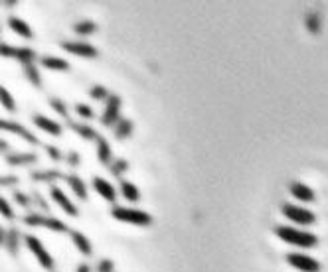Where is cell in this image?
<instances>
[{"instance_id": "obj_1", "label": "cell", "mask_w": 328, "mask_h": 272, "mask_svg": "<svg viewBox=\"0 0 328 272\" xmlns=\"http://www.w3.org/2000/svg\"><path fill=\"white\" fill-rule=\"evenodd\" d=\"M277 237L281 241L289 242V244H295V247H300V249H313L318 244V239L313 233H307V231H298V229H293V227H277L275 229Z\"/></svg>"}, {"instance_id": "obj_2", "label": "cell", "mask_w": 328, "mask_h": 272, "mask_svg": "<svg viewBox=\"0 0 328 272\" xmlns=\"http://www.w3.org/2000/svg\"><path fill=\"white\" fill-rule=\"evenodd\" d=\"M111 215L119 221L125 223H133V225H150L152 223V217L147 211H140V209H127V207H113Z\"/></svg>"}, {"instance_id": "obj_3", "label": "cell", "mask_w": 328, "mask_h": 272, "mask_svg": "<svg viewBox=\"0 0 328 272\" xmlns=\"http://www.w3.org/2000/svg\"><path fill=\"white\" fill-rule=\"evenodd\" d=\"M24 241H26L28 249L34 253V257L40 260V264L44 266L45 270H52V268H54V258L50 257V253L44 249V244L40 242V239H38V237H32V235H26Z\"/></svg>"}, {"instance_id": "obj_4", "label": "cell", "mask_w": 328, "mask_h": 272, "mask_svg": "<svg viewBox=\"0 0 328 272\" xmlns=\"http://www.w3.org/2000/svg\"><path fill=\"white\" fill-rule=\"evenodd\" d=\"M283 215L287 219H291V221H295L298 225H311L314 223V213L309 211V209H304V207H298V205H291V203H285L283 205Z\"/></svg>"}, {"instance_id": "obj_5", "label": "cell", "mask_w": 328, "mask_h": 272, "mask_svg": "<svg viewBox=\"0 0 328 272\" xmlns=\"http://www.w3.org/2000/svg\"><path fill=\"white\" fill-rule=\"evenodd\" d=\"M24 223L28 227H45V229H54V231H60V233H65V231H67L65 223H61L60 219L44 217V215H38V213L26 215V217H24Z\"/></svg>"}, {"instance_id": "obj_6", "label": "cell", "mask_w": 328, "mask_h": 272, "mask_svg": "<svg viewBox=\"0 0 328 272\" xmlns=\"http://www.w3.org/2000/svg\"><path fill=\"white\" fill-rule=\"evenodd\" d=\"M289 264L298 268L300 272H320V262L313 257H307V255H300V253H291L289 257Z\"/></svg>"}, {"instance_id": "obj_7", "label": "cell", "mask_w": 328, "mask_h": 272, "mask_svg": "<svg viewBox=\"0 0 328 272\" xmlns=\"http://www.w3.org/2000/svg\"><path fill=\"white\" fill-rule=\"evenodd\" d=\"M119 111H121V97L119 95H111L107 99V105H105V111L101 115V122L103 126H113L121 121L119 119Z\"/></svg>"}, {"instance_id": "obj_8", "label": "cell", "mask_w": 328, "mask_h": 272, "mask_svg": "<svg viewBox=\"0 0 328 272\" xmlns=\"http://www.w3.org/2000/svg\"><path fill=\"white\" fill-rule=\"evenodd\" d=\"M0 53L4 56V58H16V60H20L24 65H28L32 61L36 60V53H34V49L30 47H12V45H6L2 44L0 45Z\"/></svg>"}, {"instance_id": "obj_9", "label": "cell", "mask_w": 328, "mask_h": 272, "mask_svg": "<svg viewBox=\"0 0 328 272\" xmlns=\"http://www.w3.org/2000/svg\"><path fill=\"white\" fill-rule=\"evenodd\" d=\"M61 47L74 56H79V58H97L99 51L93 47L91 44H85V42H63Z\"/></svg>"}, {"instance_id": "obj_10", "label": "cell", "mask_w": 328, "mask_h": 272, "mask_svg": "<svg viewBox=\"0 0 328 272\" xmlns=\"http://www.w3.org/2000/svg\"><path fill=\"white\" fill-rule=\"evenodd\" d=\"M50 196H52V199H54V201H56L61 209L67 213V215H72V217H75V215H77L75 205L72 203V201H69V197L65 196L60 187H54V185H52V189H50Z\"/></svg>"}, {"instance_id": "obj_11", "label": "cell", "mask_w": 328, "mask_h": 272, "mask_svg": "<svg viewBox=\"0 0 328 272\" xmlns=\"http://www.w3.org/2000/svg\"><path fill=\"white\" fill-rule=\"evenodd\" d=\"M0 126H2V130H8V132H14V134L22 136V138H24V140H28L30 144H38V138L32 134L26 126H22V124H18V122L2 121L0 122Z\"/></svg>"}, {"instance_id": "obj_12", "label": "cell", "mask_w": 328, "mask_h": 272, "mask_svg": "<svg viewBox=\"0 0 328 272\" xmlns=\"http://www.w3.org/2000/svg\"><path fill=\"white\" fill-rule=\"evenodd\" d=\"M93 187H95V192L101 197H105L107 201H111V203L117 201V192H115V187L107 180H103V178H93Z\"/></svg>"}, {"instance_id": "obj_13", "label": "cell", "mask_w": 328, "mask_h": 272, "mask_svg": "<svg viewBox=\"0 0 328 272\" xmlns=\"http://www.w3.org/2000/svg\"><path fill=\"white\" fill-rule=\"evenodd\" d=\"M34 124L38 126V128H42V130H45L48 134H54V136H60L61 134V126L58 124V122L50 121L48 117H44V115H34Z\"/></svg>"}, {"instance_id": "obj_14", "label": "cell", "mask_w": 328, "mask_h": 272, "mask_svg": "<svg viewBox=\"0 0 328 272\" xmlns=\"http://www.w3.org/2000/svg\"><path fill=\"white\" fill-rule=\"evenodd\" d=\"M0 237H2V244L10 251V255H16L18 253V244H20V233L16 229H10L8 233L2 229L0 231Z\"/></svg>"}, {"instance_id": "obj_15", "label": "cell", "mask_w": 328, "mask_h": 272, "mask_svg": "<svg viewBox=\"0 0 328 272\" xmlns=\"http://www.w3.org/2000/svg\"><path fill=\"white\" fill-rule=\"evenodd\" d=\"M291 194L297 197L298 201H314V192L309 187V185L300 183V181L291 183Z\"/></svg>"}, {"instance_id": "obj_16", "label": "cell", "mask_w": 328, "mask_h": 272, "mask_svg": "<svg viewBox=\"0 0 328 272\" xmlns=\"http://www.w3.org/2000/svg\"><path fill=\"white\" fill-rule=\"evenodd\" d=\"M65 181L69 183V187L74 189L75 196L79 197V199H87V187H85V181L81 180L79 176L69 174V176H65Z\"/></svg>"}, {"instance_id": "obj_17", "label": "cell", "mask_w": 328, "mask_h": 272, "mask_svg": "<svg viewBox=\"0 0 328 272\" xmlns=\"http://www.w3.org/2000/svg\"><path fill=\"white\" fill-rule=\"evenodd\" d=\"M8 26H10V30H14L18 36H22V38H26V40H30L32 38V30L30 26L24 22V20H20V18H14V16H10L8 18Z\"/></svg>"}, {"instance_id": "obj_18", "label": "cell", "mask_w": 328, "mask_h": 272, "mask_svg": "<svg viewBox=\"0 0 328 272\" xmlns=\"http://www.w3.org/2000/svg\"><path fill=\"white\" fill-rule=\"evenodd\" d=\"M133 128H134V124H133V121H129V119H121L117 124H115V138L117 140H125V138H129V136L133 134Z\"/></svg>"}, {"instance_id": "obj_19", "label": "cell", "mask_w": 328, "mask_h": 272, "mask_svg": "<svg viewBox=\"0 0 328 272\" xmlns=\"http://www.w3.org/2000/svg\"><path fill=\"white\" fill-rule=\"evenodd\" d=\"M97 158L101 164H111V146L103 136L97 138Z\"/></svg>"}, {"instance_id": "obj_20", "label": "cell", "mask_w": 328, "mask_h": 272, "mask_svg": "<svg viewBox=\"0 0 328 272\" xmlns=\"http://www.w3.org/2000/svg\"><path fill=\"white\" fill-rule=\"evenodd\" d=\"M42 65L45 69H54V71H69V63L60 58H42Z\"/></svg>"}, {"instance_id": "obj_21", "label": "cell", "mask_w": 328, "mask_h": 272, "mask_svg": "<svg viewBox=\"0 0 328 272\" xmlns=\"http://www.w3.org/2000/svg\"><path fill=\"white\" fill-rule=\"evenodd\" d=\"M36 160H38L36 154H12L6 158V162L10 166H26V164H34Z\"/></svg>"}, {"instance_id": "obj_22", "label": "cell", "mask_w": 328, "mask_h": 272, "mask_svg": "<svg viewBox=\"0 0 328 272\" xmlns=\"http://www.w3.org/2000/svg\"><path fill=\"white\" fill-rule=\"evenodd\" d=\"M72 239H74L75 247H77V249H79V251H81L85 257H89L91 251H93V249H91L89 239H87L83 233H79V231H74V233H72Z\"/></svg>"}, {"instance_id": "obj_23", "label": "cell", "mask_w": 328, "mask_h": 272, "mask_svg": "<svg viewBox=\"0 0 328 272\" xmlns=\"http://www.w3.org/2000/svg\"><path fill=\"white\" fill-rule=\"evenodd\" d=\"M121 194H123V197H125L127 201H131V203H136V201L140 199L138 187L133 185L131 181H123V183H121Z\"/></svg>"}, {"instance_id": "obj_24", "label": "cell", "mask_w": 328, "mask_h": 272, "mask_svg": "<svg viewBox=\"0 0 328 272\" xmlns=\"http://www.w3.org/2000/svg\"><path fill=\"white\" fill-rule=\"evenodd\" d=\"M67 124L74 128L77 134L81 136V138H85V140H97L99 136H97V132L91 128V126H85V124H77V122H72L67 121Z\"/></svg>"}, {"instance_id": "obj_25", "label": "cell", "mask_w": 328, "mask_h": 272, "mask_svg": "<svg viewBox=\"0 0 328 272\" xmlns=\"http://www.w3.org/2000/svg\"><path fill=\"white\" fill-rule=\"evenodd\" d=\"M24 73H26V77L30 79L32 85H36L38 89L42 87V77H40V73H38V67H36L34 63H28V65H24Z\"/></svg>"}, {"instance_id": "obj_26", "label": "cell", "mask_w": 328, "mask_h": 272, "mask_svg": "<svg viewBox=\"0 0 328 272\" xmlns=\"http://www.w3.org/2000/svg\"><path fill=\"white\" fill-rule=\"evenodd\" d=\"M61 178L58 170H48V172H32V180L34 181H52Z\"/></svg>"}, {"instance_id": "obj_27", "label": "cell", "mask_w": 328, "mask_h": 272, "mask_svg": "<svg viewBox=\"0 0 328 272\" xmlns=\"http://www.w3.org/2000/svg\"><path fill=\"white\" fill-rule=\"evenodd\" d=\"M95 30H97L95 22H77V24H75V32H77V34H81V36L93 34Z\"/></svg>"}, {"instance_id": "obj_28", "label": "cell", "mask_w": 328, "mask_h": 272, "mask_svg": "<svg viewBox=\"0 0 328 272\" xmlns=\"http://www.w3.org/2000/svg\"><path fill=\"white\" fill-rule=\"evenodd\" d=\"M307 28L313 34H318V30H320V16L316 14V12L307 16Z\"/></svg>"}, {"instance_id": "obj_29", "label": "cell", "mask_w": 328, "mask_h": 272, "mask_svg": "<svg viewBox=\"0 0 328 272\" xmlns=\"http://www.w3.org/2000/svg\"><path fill=\"white\" fill-rule=\"evenodd\" d=\"M0 99H2V105L6 106V111H14L16 108L14 101H12V95L6 91V87H2V89H0Z\"/></svg>"}, {"instance_id": "obj_30", "label": "cell", "mask_w": 328, "mask_h": 272, "mask_svg": "<svg viewBox=\"0 0 328 272\" xmlns=\"http://www.w3.org/2000/svg\"><path fill=\"white\" fill-rule=\"evenodd\" d=\"M129 170V162L127 160H115L113 164H111V174L113 176H121L123 172H127Z\"/></svg>"}, {"instance_id": "obj_31", "label": "cell", "mask_w": 328, "mask_h": 272, "mask_svg": "<svg viewBox=\"0 0 328 272\" xmlns=\"http://www.w3.org/2000/svg\"><path fill=\"white\" fill-rule=\"evenodd\" d=\"M89 95L93 97V99H97V101H103V99H109L111 95L107 93V89L105 87H101V85H95V87H91Z\"/></svg>"}, {"instance_id": "obj_32", "label": "cell", "mask_w": 328, "mask_h": 272, "mask_svg": "<svg viewBox=\"0 0 328 272\" xmlns=\"http://www.w3.org/2000/svg\"><path fill=\"white\" fill-rule=\"evenodd\" d=\"M50 106H52L56 113H60L61 117H67V106H65L63 101H60V99H50Z\"/></svg>"}, {"instance_id": "obj_33", "label": "cell", "mask_w": 328, "mask_h": 272, "mask_svg": "<svg viewBox=\"0 0 328 272\" xmlns=\"http://www.w3.org/2000/svg\"><path fill=\"white\" fill-rule=\"evenodd\" d=\"M75 111H77V115L79 117H83V119H93V111H91V106H87V105H83V103H79V105L75 106Z\"/></svg>"}, {"instance_id": "obj_34", "label": "cell", "mask_w": 328, "mask_h": 272, "mask_svg": "<svg viewBox=\"0 0 328 272\" xmlns=\"http://www.w3.org/2000/svg\"><path fill=\"white\" fill-rule=\"evenodd\" d=\"M0 207H2V215L6 217V219H14V211H12V207L8 205V201L2 197L0 199Z\"/></svg>"}, {"instance_id": "obj_35", "label": "cell", "mask_w": 328, "mask_h": 272, "mask_svg": "<svg viewBox=\"0 0 328 272\" xmlns=\"http://www.w3.org/2000/svg\"><path fill=\"white\" fill-rule=\"evenodd\" d=\"M113 260H109V258H103L99 264H97V272H113Z\"/></svg>"}, {"instance_id": "obj_36", "label": "cell", "mask_w": 328, "mask_h": 272, "mask_svg": "<svg viewBox=\"0 0 328 272\" xmlns=\"http://www.w3.org/2000/svg\"><path fill=\"white\" fill-rule=\"evenodd\" d=\"M14 199L18 201V203H20V205H24L26 209H30V197L24 196L22 192H16V194H14Z\"/></svg>"}, {"instance_id": "obj_37", "label": "cell", "mask_w": 328, "mask_h": 272, "mask_svg": "<svg viewBox=\"0 0 328 272\" xmlns=\"http://www.w3.org/2000/svg\"><path fill=\"white\" fill-rule=\"evenodd\" d=\"M32 199H34V201H36V203L42 207V211H48V209H50V207H48V203H45V199L42 197V194H40V192H34V194H32Z\"/></svg>"}, {"instance_id": "obj_38", "label": "cell", "mask_w": 328, "mask_h": 272, "mask_svg": "<svg viewBox=\"0 0 328 272\" xmlns=\"http://www.w3.org/2000/svg\"><path fill=\"white\" fill-rule=\"evenodd\" d=\"M45 152H48V154H50V158H54L56 162H58V160H61V152L58 150L56 146H45Z\"/></svg>"}, {"instance_id": "obj_39", "label": "cell", "mask_w": 328, "mask_h": 272, "mask_svg": "<svg viewBox=\"0 0 328 272\" xmlns=\"http://www.w3.org/2000/svg\"><path fill=\"white\" fill-rule=\"evenodd\" d=\"M4 187H8V185H16L18 183V178L16 176H2V181H0Z\"/></svg>"}, {"instance_id": "obj_40", "label": "cell", "mask_w": 328, "mask_h": 272, "mask_svg": "<svg viewBox=\"0 0 328 272\" xmlns=\"http://www.w3.org/2000/svg\"><path fill=\"white\" fill-rule=\"evenodd\" d=\"M67 164L69 166H79V154L77 152H69L67 154Z\"/></svg>"}, {"instance_id": "obj_41", "label": "cell", "mask_w": 328, "mask_h": 272, "mask_svg": "<svg viewBox=\"0 0 328 272\" xmlns=\"http://www.w3.org/2000/svg\"><path fill=\"white\" fill-rule=\"evenodd\" d=\"M77 272H91V268L87 264H79V266H77Z\"/></svg>"}, {"instance_id": "obj_42", "label": "cell", "mask_w": 328, "mask_h": 272, "mask_svg": "<svg viewBox=\"0 0 328 272\" xmlns=\"http://www.w3.org/2000/svg\"><path fill=\"white\" fill-rule=\"evenodd\" d=\"M0 146H2V150H8V142H6V140H2Z\"/></svg>"}]
</instances>
